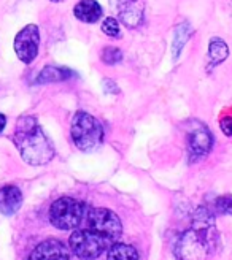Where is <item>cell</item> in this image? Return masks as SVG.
Masks as SVG:
<instances>
[{
    "label": "cell",
    "instance_id": "1",
    "mask_svg": "<svg viewBox=\"0 0 232 260\" xmlns=\"http://www.w3.org/2000/svg\"><path fill=\"white\" fill-rule=\"evenodd\" d=\"M81 227H76L70 235L69 246L81 260L100 257L114 243L120 241L123 224L120 216L108 208H91L84 214Z\"/></svg>",
    "mask_w": 232,
    "mask_h": 260
},
{
    "label": "cell",
    "instance_id": "2",
    "mask_svg": "<svg viewBox=\"0 0 232 260\" xmlns=\"http://www.w3.org/2000/svg\"><path fill=\"white\" fill-rule=\"evenodd\" d=\"M13 143L29 165H45L54 157V148L34 116H21L18 119Z\"/></svg>",
    "mask_w": 232,
    "mask_h": 260
},
{
    "label": "cell",
    "instance_id": "3",
    "mask_svg": "<svg viewBox=\"0 0 232 260\" xmlns=\"http://www.w3.org/2000/svg\"><path fill=\"white\" fill-rule=\"evenodd\" d=\"M218 235L213 227V219L204 214L197 219L194 227L180 237L175 254L180 260H207L216 248Z\"/></svg>",
    "mask_w": 232,
    "mask_h": 260
},
{
    "label": "cell",
    "instance_id": "4",
    "mask_svg": "<svg viewBox=\"0 0 232 260\" xmlns=\"http://www.w3.org/2000/svg\"><path fill=\"white\" fill-rule=\"evenodd\" d=\"M70 135L75 146L80 151L91 152L97 149L104 141V127L93 114L78 111L73 116Z\"/></svg>",
    "mask_w": 232,
    "mask_h": 260
},
{
    "label": "cell",
    "instance_id": "5",
    "mask_svg": "<svg viewBox=\"0 0 232 260\" xmlns=\"http://www.w3.org/2000/svg\"><path fill=\"white\" fill-rule=\"evenodd\" d=\"M86 214V205L73 197H61L49 208V220L59 230L80 227Z\"/></svg>",
    "mask_w": 232,
    "mask_h": 260
},
{
    "label": "cell",
    "instance_id": "6",
    "mask_svg": "<svg viewBox=\"0 0 232 260\" xmlns=\"http://www.w3.org/2000/svg\"><path fill=\"white\" fill-rule=\"evenodd\" d=\"M186 145L191 160H199L205 157L213 146V135L210 128L197 119H191L185 124Z\"/></svg>",
    "mask_w": 232,
    "mask_h": 260
},
{
    "label": "cell",
    "instance_id": "7",
    "mask_svg": "<svg viewBox=\"0 0 232 260\" xmlns=\"http://www.w3.org/2000/svg\"><path fill=\"white\" fill-rule=\"evenodd\" d=\"M38 46H40V30L35 24H27L15 37V53L24 63H31L35 60Z\"/></svg>",
    "mask_w": 232,
    "mask_h": 260
},
{
    "label": "cell",
    "instance_id": "8",
    "mask_svg": "<svg viewBox=\"0 0 232 260\" xmlns=\"http://www.w3.org/2000/svg\"><path fill=\"white\" fill-rule=\"evenodd\" d=\"M110 4L127 27H138L143 24L145 5L141 0H110Z\"/></svg>",
    "mask_w": 232,
    "mask_h": 260
},
{
    "label": "cell",
    "instance_id": "9",
    "mask_svg": "<svg viewBox=\"0 0 232 260\" xmlns=\"http://www.w3.org/2000/svg\"><path fill=\"white\" fill-rule=\"evenodd\" d=\"M29 260H70V252L62 241L46 240L32 251Z\"/></svg>",
    "mask_w": 232,
    "mask_h": 260
},
{
    "label": "cell",
    "instance_id": "10",
    "mask_svg": "<svg viewBox=\"0 0 232 260\" xmlns=\"http://www.w3.org/2000/svg\"><path fill=\"white\" fill-rule=\"evenodd\" d=\"M21 205L22 192L19 190V187L13 184L0 187V213H4L5 216H13L19 211Z\"/></svg>",
    "mask_w": 232,
    "mask_h": 260
},
{
    "label": "cell",
    "instance_id": "11",
    "mask_svg": "<svg viewBox=\"0 0 232 260\" xmlns=\"http://www.w3.org/2000/svg\"><path fill=\"white\" fill-rule=\"evenodd\" d=\"M76 78V73L67 67H57V65H46V67L37 75L35 84H49V83H62Z\"/></svg>",
    "mask_w": 232,
    "mask_h": 260
},
{
    "label": "cell",
    "instance_id": "12",
    "mask_svg": "<svg viewBox=\"0 0 232 260\" xmlns=\"http://www.w3.org/2000/svg\"><path fill=\"white\" fill-rule=\"evenodd\" d=\"M73 15L81 22L94 24L102 16V7L97 0H81V2H78L75 5Z\"/></svg>",
    "mask_w": 232,
    "mask_h": 260
},
{
    "label": "cell",
    "instance_id": "13",
    "mask_svg": "<svg viewBox=\"0 0 232 260\" xmlns=\"http://www.w3.org/2000/svg\"><path fill=\"white\" fill-rule=\"evenodd\" d=\"M229 56V48L224 43V40L218 37H213L209 45V53H207V72H212L215 67H218L220 63H223Z\"/></svg>",
    "mask_w": 232,
    "mask_h": 260
},
{
    "label": "cell",
    "instance_id": "14",
    "mask_svg": "<svg viewBox=\"0 0 232 260\" xmlns=\"http://www.w3.org/2000/svg\"><path fill=\"white\" fill-rule=\"evenodd\" d=\"M192 34V29L188 21L180 22L173 29V37H172V57L177 62L183 53V48L186 42L189 40V35Z\"/></svg>",
    "mask_w": 232,
    "mask_h": 260
},
{
    "label": "cell",
    "instance_id": "15",
    "mask_svg": "<svg viewBox=\"0 0 232 260\" xmlns=\"http://www.w3.org/2000/svg\"><path fill=\"white\" fill-rule=\"evenodd\" d=\"M107 260H138V252L134 246L118 241L108 249Z\"/></svg>",
    "mask_w": 232,
    "mask_h": 260
},
{
    "label": "cell",
    "instance_id": "16",
    "mask_svg": "<svg viewBox=\"0 0 232 260\" xmlns=\"http://www.w3.org/2000/svg\"><path fill=\"white\" fill-rule=\"evenodd\" d=\"M100 59L107 65H114L123 60V51L116 46H105L100 53Z\"/></svg>",
    "mask_w": 232,
    "mask_h": 260
},
{
    "label": "cell",
    "instance_id": "17",
    "mask_svg": "<svg viewBox=\"0 0 232 260\" xmlns=\"http://www.w3.org/2000/svg\"><path fill=\"white\" fill-rule=\"evenodd\" d=\"M102 32L111 38H120L121 37V29H120V22L114 18H107L102 22Z\"/></svg>",
    "mask_w": 232,
    "mask_h": 260
},
{
    "label": "cell",
    "instance_id": "18",
    "mask_svg": "<svg viewBox=\"0 0 232 260\" xmlns=\"http://www.w3.org/2000/svg\"><path fill=\"white\" fill-rule=\"evenodd\" d=\"M220 127L227 137H232V107H227L220 113Z\"/></svg>",
    "mask_w": 232,
    "mask_h": 260
},
{
    "label": "cell",
    "instance_id": "19",
    "mask_svg": "<svg viewBox=\"0 0 232 260\" xmlns=\"http://www.w3.org/2000/svg\"><path fill=\"white\" fill-rule=\"evenodd\" d=\"M215 206L220 213L232 216V195H223V197H220L216 200Z\"/></svg>",
    "mask_w": 232,
    "mask_h": 260
},
{
    "label": "cell",
    "instance_id": "20",
    "mask_svg": "<svg viewBox=\"0 0 232 260\" xmlns=\"http://www.w3.org/2000/svg\"><path fill=\"white\" fill-rule=\"evenodd\" d=\"M102 86H104V90L105 92H108V94H118L120 92V89H118V86H116V83L113 81V80H102Z\"/></svg>",
    "mask_w": 232,
    "mask_h": 260
},
{
    "label": "cell",
    "instance_id": "21",
    "mask_svg": "<svg viewBox=\"0 0 232 260\" xmlns=\"http://www.w3.org/2000/svg\"><path fill=\"white\" fill-rule=\"evenodd\" d=\"M5 125H7V118H5V114H2V113H0V134L4 132Z\"/></svg>",
    "mask_w": 232,
    "mask_h": 260
},
{
    "label": "cell",
    "instance_id": "22",
    "mask_svg": "<svg viewBox=\"0 0 232 260\" xmlns=\"http://www.w3.org/2000/svg\"><path fill=\"white\" fill-rule=\"evenodd\" d=\"M53 2H61V0H53Z\"/></svg>",
    "mask_w": 232,
    "mask_h": 260
}]
</instances>
